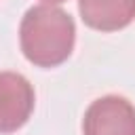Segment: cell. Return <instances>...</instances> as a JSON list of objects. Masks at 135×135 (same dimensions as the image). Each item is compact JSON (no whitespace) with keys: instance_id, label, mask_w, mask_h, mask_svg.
Instances as JSON below:
<instances>
[{"instance_id":"2","label":"cell","mask_w":135,"mask_h":135,"mask_svg":"<svg viewBox=\"0 0 135 135\" xmlns=\"http://www.w3.org/2000/svg\"><path fill=\"white\" fill-rule=\"evenodd\" d=\"M82 135H135V105L118 95L95 99L84 112Z\"/></svg>"},{"instance_id":"5","label":"cell","mask_w":135,"mask_h":135,"mask_svg":"<svg viewBox=\"0 0 135 135\" xmlns=\"http://www.w3.org/2000/svg\"><path fill=\"white\" fill-rule=\"evenodd\" d=\"M40 2H44V4L53 6V4H61V2H65V0H40Z\"/></svg>"},{"instance_id":"3","label":"cell","mask_w":135,"mask_h":135,"mask_svg":"<svg viewBox=\"0 0 135 135\" xmlns=\"http://www.w3.org/2000/svg\"><path fill=\"white\" fill-rule=\"evenodd\" d=\"M34 86L17 72H0V133L21 129L34 112Z\"/></svg>"},{"instance_id":"4","label":"cell","mask_w":135,"mask_h":135,"mask_svg":"<svg viewBox=\"0 0 135 135\" xmlns=\"http://www.w3.org/2000/svg\"><path fill=\"white\" fill-rule=\"evenodd\" d=\"M82 21L97 32H116L135 19V0H78Z\"/></svg>"},{"instance_id":"1","label":"cell","mask_w":135,"mask_h":135,"mask_svg":"<svg viewBox=\"0 0 135 135\" xmlns=\"http://www.w3.org/2000/svg\"><path fill=\"white\" fill-rule=\"evenodd\" d=\"M76 25L74 19L49 4H38L25 11L19 25V44L25 59L38 68H57L74 51Z\"/></svg>"}]
</instances>
